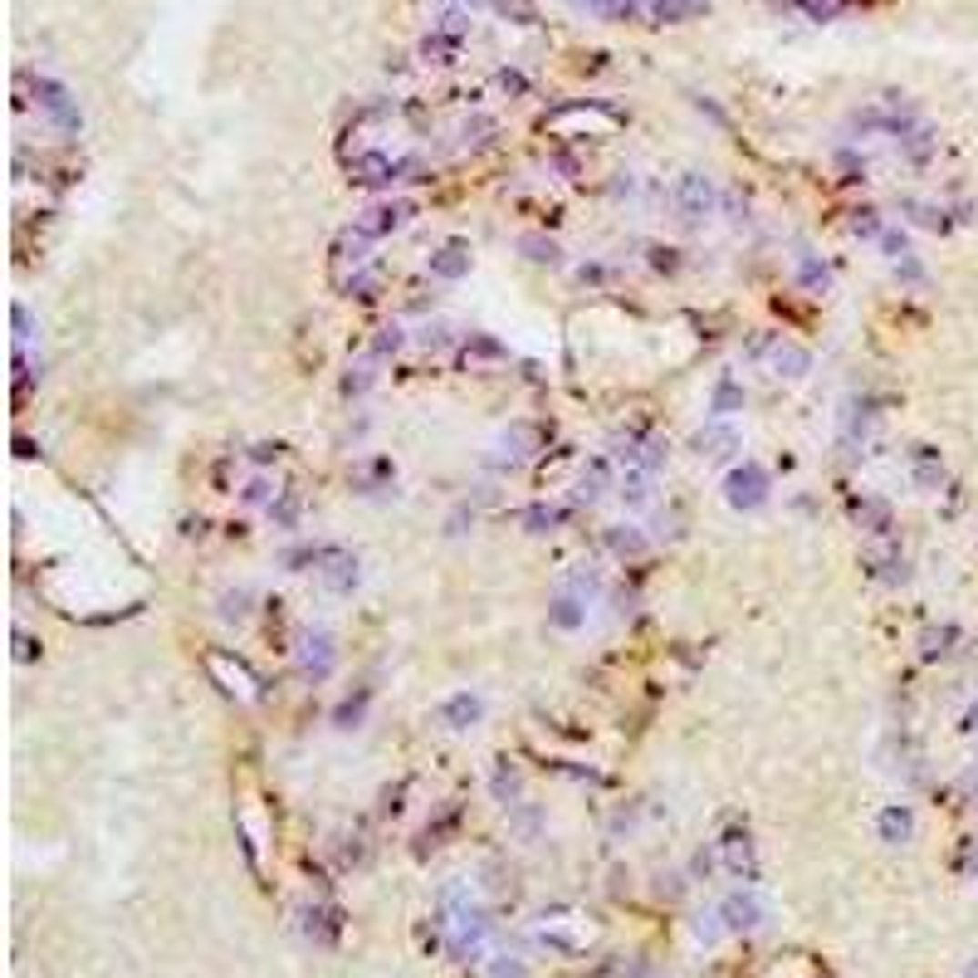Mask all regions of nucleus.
Wrapping results in <instances>:
<instances>
[{"mask_svg":"<svg viewBox=\"0 0 978 978\" xmlns=\"http://www.w3.org/2000/svg\"><path fill=\"white\" fill-rule=\"evenodd\" d=\"M245 602H250V597H245V592H230L226 602H220V617H226V621L235 617V621H240V617H245Z\"/></svg>","mask_w":978,"mask_h":978,"instance_id":"nucleus-21","label":"nucleus"},{"mask_svg":"<svg viewBox=\"0 0 978 978\" xmlns=\"http://www.w3.org/2000/svg\"><path fill=\"white\" fill-rule=\"evenodd\" d=\"M592 10H602V15H626V10L636 5V0H587Z\"/></svg>","mask_w":978,"mask_h":978,"instance_id":"nucleus-23","label":"nucleus"},{"mask_svg":"<svg viewBox=\"0 0 978 978\" xmlns=\"http://www.w3.org/2000/svg\"><path fill=\"white\" fill-rule=\"evenodd\" d=\"M578 621H582V607L572 602V597H558V602H553V626H563V631H572Z\"/></svg>","mask_w":978,"mask_h":978,"instance_id":"nucleus-19","label":"nucleus"},{"mask_svg":"<svg viewBox=\"0 0 978 978\" xmlns=\"http://www.w3.org/2000/svg\"><path fill=\"white\" fill-rule=\"evenodd\" d=\"M401 348V328L391 323V328H382V338H377V352H397Z\"/></svg>","mask_w":978,"mask_h":978,"instance_id":"nucleus-24","label":"nucleus"},{"mask_svg":"<svg viewBox=\"0 0 978 978\" xmlns=\"http://www.w3.org/2000/svg\"><path fill=\"white\" fill-rule=\"evenodd\" d=\"M881 827H885V837H895V832L905 837V832H910V812H905V807H891V812L881 817Z\"/></svg>","mask_w":978,"mask_h":978,"instance_id":"nucleus-20","label":"nucleus"},{"mask_svg":"<svg viewBox=\"0 0 978 978\" xmlns=\"http://www.w3.org/2000/svg\"><path fill=\"white\" fill-rule=\"evenodd\" d=\"M617 489H621L626 504H646L650 499V469H626V479Z\"/></svg>","mask_w":978,"mask_h":978,"instance_id":"nucleus-12","label":"nucleus"},{"mask_svg":"<svg viewBox=\"0 0 978 978\" xmlns=\"http://www.w3.org/2000/svg\"><path fill=\"white\" fill-rule=\"evenodd\" d=\"M602 489H607V465L602 460H592L582 469V499L592 504V499H602Z\"/></svg>","mask_w":978,"mask_h":978,"instance_id":"nucleus-13","label":"nucleus"},{"mask_svg":"<svg viewBox=\"0 0 978 978\" xmlns=\"http://www.w3.org/2000/svg\"><path fill=\"white\" fill-rule=\"evenodd\" d=\"M323 582H328L333 592H348V587L358 582V558H348V553H328V568H323Z\"/></svg>","mask_w":978,"mask_h":978,"instance_id":"nucleus-8","label":"nucleus"},{"mask_svg":"<svg viewBox=\"0 0 978 978\" xmlns=\"http://www.w3.org/2000/svg\"><path fill=\"white\" fill-rule=\"evenodd\" d=\"M430 269H436L440 279H460V274L469 269V255L460 250V245H446L440 255H430Z\"/></svg>","mask_w":978,"mask_h":978,"instance_id":"nucleus-10","label":"nucleus"},{"mask_svg":"<svg viewBox=\"0 0 978 978\" xmlns=\"http://www.w3.org/2000/svg\"><path fill=\"white\" fill-rule=\"evenodd\" d=\"M211 670H226V690H230V695H240V700L255 695V681H250V670H245V665H235V670H230L226 656H211Z\"/></svg>","mask_w":978,"mask_h":978,"instance_id":"nucleus-11","label":"nucleus"},{"mask_svg":"<svg viewBox=\"0 0 978 978\" xmlns=\"http://www.w3.org/2000/svg\"><path fill=\"white\" fill-rule=\"evenodd\" d=\"M915 479H920V485H939V479H944V465H939L924 446L915 450Z\"/></svg>","mask_w":978,"mask_h":978,"instance_id":"nucleus-16","label":"nucleus"},{"mask_svg":"<svg viewBox=\"0 0 978 978\" xmlns=\"http://www.w3.org/2000/svg\"><path fill=\"white\" fill-rule=\"evenodd\" d=\"M479 714H485V704H479L475 695H455V700L440 704V720H446L450 729H469V724L479 720Z\"/></svg>","mask_w":978,"mask_h":978,"instance_id":"nucleus-4","label":"nucleus"},{"mask_svg":"<svg viewBox=\"0 0 978 978\" xmlns=\"http://www.w3.org/2000/svg\"><path fill=\"white\" fill-rule=\"evenodd\" d=\"M969 729H978V704H973V710H969Z\"/></svg>","mask_w":978,"mask_h":978,"instance_id":"nucleus-27","label":"nucleus"},{"mask_svg":"<svg viewBox=\"0 0 978 978\" xmlns=\"http://www.w3.org/2000/svg\"><path fill=\"white\" fill-rule=\"evenodd\" d=\"M607 543L617 548V553H626V558H636V553H646V539L636 529H611L607 533Z\"/></svg>","mask_w":978,"mask_h":978,"instance_id":"nucleus-14","label":"nucleus"},{"mask_svg":"<svg viewBox=\"0 0 978 978\" xmlns=\"http://www.w3.org/2000/svg\"><path fill=\"white\" fill-rule=\"evenodd\" d=\"M646 5H650V10H656V15L665 20V15H685V10H690V0H646Z\"/></svg>","mask_w":978,"mask_h":978,"instance_id":"nucleus-22","label":"nucleus"},{"mask_svg":"<svg viewBox=\"0 0 978 978\" xmlns=\"http://www.w3.org/2000/svg\"><path fill=\"white\" fill-rule=\"evenodd\" d=\"M739 407H743V391L724 377V382L714 387V416H729V411H739Z\"/></svg>","mask_w":978,"mask_h":978,"instance_id":"nucleus-15","label":"nucleus"},{"mask_svg":"<svg viewBox=\"0 0 978 978\" xmlns=\"http://www.w3.org/2000/svg\"><path fill=\"white\" fill-rule=\"evenodd\" d=\"M519 250H529V259H539V265H553V259H558V245L553 240H539V235H524Z\"/></svg>","mask_w":978,"mask_h":978,"instance_id":"nucleus-17","label":"nucleus"},{"mask_svg":"<svg viewBox=\"0 0 978 978\" xmlns=\"http://www.w3.org/2000/svg\"><path fill=\"white\" fill-rule=\"evenodd\" d=\"M39 94H45L39 103H45V113L55 117V123H64V127H78V108L69 103V94H64L59 84H39Z\"/></svg>","mask_w":978,"mask_h":978,"instance_id":"nucleus-5","label":"nucleus"},{"mask_svg":"<svg viewBox=\"0 0 978 978\" xmlns=\"http://www.w3.org/2000/svg\"><path fill=\"white\" fill-rule=\"evenodd\" d=\"M411 216H416V201H407V196H397V201H382V206H372V211L358 220V230L368 235V240H377V235H387V230H401Z\"/></svg>","mask_w":978,"mask_h":978,"instance_id":"nucleus-3","label":"nucleus"},{"mask_svg":"<svg viewBox=\"0 0 978 978\" xmlns=\"http://www.w3.org/2000/svg\"><path fill=\"white\" fill-rule=\"evenodd\" d=\"M714 181L710 176H700V172H685V176H675V187H670V206H675V216L681 220H704V216H714Z\"/></svg>","mask_w":978,"mask_h":978,"instance_id":"nucleus-1","label":"nucleus"},{"mask_svg":"<svg viewBox=\"0 0 978 978\" xmlns=\"http://www.w3.org/2000/svg\"><path fill=\"white\" fill-rule=\"evenodd\" d=\"M856 235H881V220H876V211H861V216H856Z\"/></svg>","mask_w":978,"mask_h":978,"instance_id":"nucleus-25","label":"nucleus"},{"mask_svg":"<svg viewBox=\"0 0 978 978\" xmlns=\"http://www.w3.org/2000/svg\"><path fill=\"white\" fill-rule=\"evenodd\" d=\"M724 494H729L734 509H759L768 499V475L759 465H743V469H734V475L724 479Z\"/></svg>","mask_w":978,"mask_h":978,"instance_id":"nucleus-2","label":"nucleus"},{"mask_svg":"<svg viewBox=\"0 0 978 978\" xmlns=\"http://www.w3.org/2000/svg\"><path fill=\"white\" fill-rule=\"evenodd\" d=\"M563 519H568L563 509H529V514H524V524H533V533H548V529H558V524H563Z\"/></svg>","mask_w":978,"mask_h":978,"instance_id":"nucleus-18","label":"nucleus"},{"mask_svg":"<svg viewBox=\"0 0 978 978\" xmlns=\"http://www.w3.org/2000/svg\"><path fill=\"white\" fill-rule=\"evenodd\" d=\"M695 446H700V455H729V450H739V430L734 426H710V430L695 436Z\"/></svg>","mask_w":978,"mask_h":978,"instance_id":"nucleus-7","label":"nucleus"},{"mask_svg":"<svg viewBox=\"0 0 978 978\" xmlns=\"http://www.w3.org/2000/svg\"><path fill=\"white\" fill-rule=\"evenodd\" d=\"M304 670H308V675H328V670H333V636H328V631L308 636V650H304Z\"/></svg>","mask_w":978,"mask_h":978,"instance_id":"nucleus-6","label":"nucleus"},{"mask_svg":"<svg viewBox=\"0 0 978 978\" xmlns=\"http://www.w3.org/2000/svg\"><path fill=\"white\" fill-rule=\"evenodd\" d=\"M245 499H250V504H259V499H269V485H265V479H255V485H250V489H245Z\"/></svg>","mask_w":978,"mask_h":978,"instance_id":"nucleus-26","label":"nucleus"},{"mask_svg":"<svg viewBox=\"0 0 978 978\" xmlns=\"http://www.w3.org/2000/svg\"><path fill=\"white\" fill-rule=\"evenodd\" d=\"M773 368L782 377H802L807 368H812V358H807L798 343H773Z\"/></svg>","mask_w":978,"mask_h":978,"instance_id":"nucleus-9","label":"nucleus"}]
</instances>
